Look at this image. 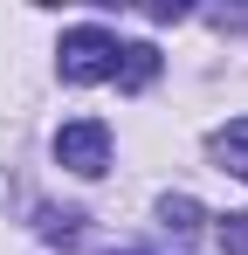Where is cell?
I'll use <instances>...</instances> for the list:
<instances>
[{"label": "cell", "instance_id": "obj_7", "mask_svg": "<svg viewBox=\"0 0 248 255\" xmlns=\"http://www.w3.org/2000/svg\"><path fill=\"white\" fill-rule=\"evenodd\" d=\"M214 242L228 255H248V207H235V214H221V228H214Z\"/></svg>", "mask_w": 248, "mask_h": 255}, {"label": "cell", "instance_id": "obj_9", "mask_svg": "<svg viewBox=\"0 0 248 255\" xmlns=\"http://www.w3.org/2000/svg\"><path fill=\"white\" fill-rule=\"evenodd\" d=\"M118 255H145V249H118Z\"/></svg>", "mask_w": 248, "mask_h": 255}, {"label": "cell", "instance_id": "obj_2", "mask_svg": "<svg viewBox=\"0 0 248 255\" xmlns=\"http://www.w3.org/2000/svg\"><path fill=\"white\" fill-rule=\"evenodd\" d=\"M55 159L76 172V179H97V172L111 166V125L104 118H69V125L55 131Z\"/></svg>", "mask_w": 248, "mask_h": 255}, {"label": "cell", "instance_id": "obj_4", "mask_svg": "<svg viewBox=\"0 0 248 255\" xmlns=\"http://www.w3.org/2000/svg\"><path fill=\"white\" fill-rule=\"evenodd\" d=\"M200 221H207V214H200V200H193V193H165V200H159V228L179 242V249L200 235Z\"/></svg>", "mask_w": 248, "mask_h": 255}, {"label": "cell", "instance_id": "obj_6", "mask_svg": "<svg viewBox=\"0 0 248 255\" xmlns=\"http://www.w3.org/2000/svg\"><path fill=\"white\" fill-rule=\"evenodd\" d=\"M41 235L62 242V249H76V242H83V214H69V207L55 214V207H48V214H41Z\"/></svg>", "mask_w": 248, "mask_h": 255}, {"label": "cell", "instance_id": "obj_5", "mask_svg": "<svg viewBox=\"0 0 248 255\" xmlns=\"http://www.w3.org/2000/svg\"><path fill=\"white\" fill-rule=\"evenodd\" d=\"M152 76H159V48H152V42L118 48V90H145Z\"/></svg>", "mask_w": 248, "mask_h": 255}, {"label": "cell", "instance_id": "obj_3", "mask_svg": "<svg viewBox=\"0 0 248 255\" xmlns=\"http://www.w3.org/2000/svg\"><path fill=\"white\" fill-rule=\"evenodd\" d=\"M207 152H214V166L235 172V179H248V118H235V125H221L214 138H207Z\"/></svg>", "mask_w": 248, "mask_h": 255}, {"label": "cell", "instance_id": "obj_1", "mask_svg": "<svg viewBox=\"0 0 248 255\" xmlns=\"http://www.w3.org/2000/svg\"><path fill=\"white\" fill-rule=\"evenodd\" d=\"M55 62H62V83H111V76H118V35L83 21V28L62 35Z\"/></svg>", "mask_w": 248, "mask_h": 255}, {"label": "cell", "instance_id": "obj_8", "mask_svg": "<svg viewBox=\"0 0 248 255\" xmlns=\"http://www.w3.org/2000/svg\"><path fill=\"white\" fill-rule=\"evenodd\" d=\"M214 28H248V7H221V14H214Z\"/></svg>", "mask_w": 248, "mask_h": 255}]
</instances>
